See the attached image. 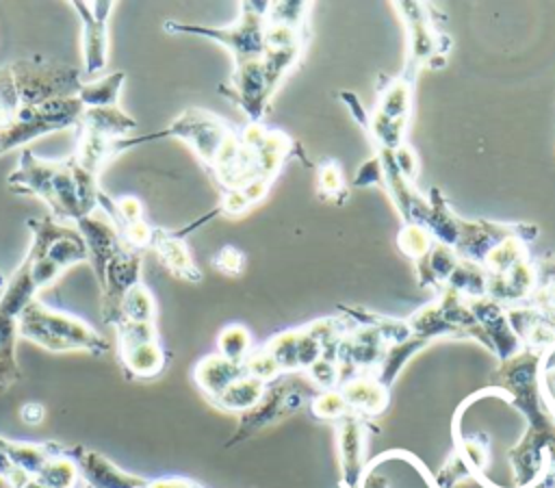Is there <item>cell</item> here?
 <instances>
[{
  "label": "cell",
  "instance_id": "6",
  "mask_svg": "<svg viewBox=\"0 0 555 488\" xmlns=\"http://www.w3.org/2000/svg\"><path fill=\"white\" fill-rule=\"evenodd\" d=\"M154 134H156V139L176 137V139L186 141L193 147V152L197 154V158L210 169L217 160L219 150L232 134V128L212 113H206L202 108H186L167 128H163Z\"/></svg>",
  "mask_w": 555,
  "mask_h": 488
},
{
  "label": "cell",
  "instance_id": "4",
  "mask_svg": "<svg viewBox=\"0 0 555 488\" xmlns=\"http://www.w3.org/2000/svg\"><path fill=\"white\" fill-rule=\"evenodd\" d=\"M9 65L20 95V113L41 106L56 98L78 95L82 87L78 67L50 61L39 54L30 59H20Z\"/></svg>",
  "mask_w": 555,
  "mask_h": 488
},
{
  "label": "cell",
  "instance_id": "10",
  "mask_svg": "<svg viewBox=\"0 0 555 488\" xmlns=\"http://www.w3.org/2000/svg\"><path fill=\"white\" fill-rule=\"evenodd\" d=\"M74 11L80 17L82 26V59H85V72L98 74L106 67L108 56V20L115 9V2L111 0H95V2H72Z\"/></svg>",
  "mask_w": 555,
  "mask_h": 488
},
{
  "label": "cell",
  "instance_id": "18",
  "mask_svg": "<svg viewBox=\"0 0 555 488\" xmlns=\"http://www.w3.org/2000/svg\"><path fill=\"white\" fill-rule=\"evenodd\" d=\"M364 427L358 419L345 416L340 425V466L345 488H360Z\"/></svg>",
  "mask_w": 555,
  "mask_h": 488
},
{
  "label": "cell",
  "instance_id": "27",
  "mask_svg": "<svg viewBox=\"0 0 555 488\" xmlns=\"http://www.w3.org/2000/svg\"><path fill=\"white\" fill-rule=\"evenodd\" d=\"M297 341H299V332H282L267 343L264 349L271 354V358L280 367V371H293L299 367Z\"/></svg>",
  "mask_w": 555,
  "mask_h": 488
},
{
  "label": "cell",
  "instance_id": "2",
  "mask_svg": "<svg viewBox=\"0 0 555 488\" xmlns=\"http://www.w3.org/2000/svg\"><path fill=\"white\" fill-rule=\"evenodd\" d=\"M17 334L52 354L85 351L102 356L108 351V341L93 325L39 299H33L20 312Z\"/></svg>",
  "mask_w": 555,
  "mask_h": 488
},
{
  "label": "cell",
  "instance_id": "14",
  "mask_svg": "<svg viewBox=\"0 0 555 488\" xmlns=\"http://www.w3.org/2000/svg\"><path fill=\"white\" fill-rule=\"evenodd\" d=\"M152 249L158 254L160 262L165 265V269L171 275L180 278L184 282H199L202 280V271L197 269L191 252L186 249V243L182 241V236L178 232L156 228Z\"/></svg>",
  "mask_w": 555,
  "mask_h": 488
},
{
  "label": "cell",
  "instance_id": "11",
  "mask_svg": "<svg viewBox=\"0 0 555 488\" xmlns=\"http://www.w3.org/2000/svg\"><path fill=\"white\" fill-rule=\"evenodd\" d=\"M65 453L76 462L80 477L89 488H145L147 479L121 471L106 455L82 445L65 447Z\"/></svg>",
  "mask_w": 555,
  "mask_h": 488
},
{
  "label": "cell",
  "instance_id": "36",
  "mask_svg": "<svg viewBox=\"0 0 555 488\" xmlns=\"http://www.w3.org/2000/svg\"><path fill=\"white\" fill-rule=\"evenodd\" d=\"M321 187L323 191L334 193L340 187V169L336 165H325L321 171Z\"/></svg>",
  "mask_w": 555,
  "mask_h": 488
},
{
  "label": "cell",
  "instance_id": "23",
  "mask_svg": "<svg viewBox=\"0 0 555 488\" xmlns=\"http://www.w3.org/2000/svg\"><path fill=\"white\" fill-rule=\"evenodd\" d=\"M132 321V323H156V299L150 291L147 284L139 282L134 284L126 295H124V301H121V308H119V321ZM115 323V325H117ZM113 325V328H115Z\"/></svg>",
  "mask_w": 555,
  "mask_h": 488
},
{
  "label": "cell",
  "instance_id": "30",
  "mask_svg": "<svg viewBox=\"0 0 555 488\" xmlns=\"http://www.w3.org/2000/svg\"><path fill=\"white\" fill-rule=\"evenodd\" d=\"M243 262H245V256H243L236 247H232V245L221 247V249L212 256V267L219 269V271L225 273V275H236V273H241Z\"/></svg>",
  "mask_w": 555,
  "mask_h": 488
},
{
  "label": "cell",
  "instance_id": "7",
  "mask_svg": "<svg viewBox=\"0 0 555 488\" xmlns=\"http://www.w3.org/2000/svg\"><path fill=\"white\" fill-rule=\"evenodd\" d=\"M143 254L121 247L104 267V275L98 282L100 286V314L106 325H115L119 321V308L124 295L141 282Z\"/></svg>",
  "mask_w": 555,
  "mask_h": 488
},
{
  "label": "cell",
  "instance_id": "38",
  "mask_svg": "<svg viewBox=\"0 0 555 488\" xmlns=\"http://www.w3.org/2000/svg\"><path fill=\"white\" fill-rule=\"evenodd\" d=\"M22 488H46V486H43V484H39L37 479H28Z\"/></svg>",
  "mask_w": 555,
  "mask_h": 488
},
{
  "label": "cell",
  "instance_id": "33",
  "mask_svg": "<svg viewBox=\"0 0 555 488\" xmlns=\"http://www.w3.org/2000/svg\"><path fill=\"white\" fill-rule=\"evenodd\" d=\"M542 382H544V393L555 401V347L544 358Z\"/></svg>",
  "mask_w": 555,
  "mask_h": 488
},
{
  "label": "cell",
  "instance_id": "28",
  "mask_svg": "<svg viewBox=\"0 0 555 488\" xmlns=\"http://www.w3.org/2000/svg\"><path fill=\"white\" fill-rule=\"evenodd\" d=\"M117 332V349L134 347L141 343L158 341V330L156 323H132V321H121L115 325Z\"/></svg>",
  "mask_w": 555,
  "mask_h": 488
},
{
  "label": "cell",
  "instance_id": "24",
  "mask_svg": "<svg viewBox=\"0 0 555 488\" xmlns=\"http://www.w3.org/2000/svg\"><path fill=\"white\" fill-rule=\"evenodd\" d=\"M33 479H37L46 488H78L80 471L63 447V451L52 455Z\"/></svg>",
  "mask_w": 555,
  "mask_h": 488
},
{
  "label": "cell",
  "instance_id": "20",
  "mask_svg": "<svg viewBox=\"0 0 555 488\" xmlns=\"http://www.w3.org/2000/svg\"><path fill=\"white\" fill-rule=\"evenodd\" d=\"M340 395L349 408L366 412V414H375V412L384 410L386 401H388L386 386L373 377L345 380Z\"/></svg>",
  "mask_w": 555,
  "mask_h": 488
},
{
  "label": "cell",
  "instance_id": "8",
  "mask_svg": "<svg viewBox=\"0 0 555 488\" xmlns=\"http://www.w3.org/2000/svg\"><path fill=\"white\" fill-rule=\"evenodd\" d=\"M163 28L167 33L199 35V37H208L219 43H225L234 52L236 63L254 61L258 56L260 43H262L258 17L254 15V7H249V4H245L243 20L232 28H208V26H199V24H184V22H171V20L165 22Z\"/></svg>",
  "mask_w": 555,
  "mask_h": 488
},
{
  "label": "cell",
  "instance_id": "29",
  "mask_svg": "<svg viewBox=\"0 0 555 488\" xmlns=\"http://www.w3.org/2000/svg\"><path fill=\"white\" fill-rule=\"evenodd\" d=\"M347 410L349 406L338 390H325L312 399V412L321 419H345Z\"/></svg>",
  "mask_w": 555,
  "mask_h": 488
},
{
  "label": "cell",
  "instance_id": "40",
  "mask_svg": "<svg viewBox=\"0 0 555 488\" xmlns=\"http://www.w3.org/2000/svg\"><path fill=\"white\" fill-rule=\"evenodd\" d=\"M0 488H11V486H9V484H7V481L0 477Z\"/></svg>",
  "mask_w": 555,
  "mask_h": 488
},
{
  "label": "cell",
  "instance_id": "26",
  "mask_svg": "<svg viewBox=\"0 0 555 488\" xmlns=\"http://www.w3.org/2000/svg\"><path fill=\"white\" fill-rule=\"evenodd\" d=\"M20 115V95L15 89L11 65L0 67V130L9 128Z\"/></svg>",
  "mask_w": 555,
  "mask_h": 488
},
{
  "label": "cell",
  "instance_id": "39",
  "mask_svg": "<svg viewBox=\"0 0 555 488\" xmlns=\"http://www.w3.org/2000/svg\"><path fill=\"white\" fill-rule=\"evenodd\" d=\"M4 284H7V278L0 273V288H4Z\"/></svg>",
  "mask_w": 555,
  "mask_h": 488
},
{
  "label": "cell",
  "instance_id": "19",
  "mask_svg": "<svg viewBox=\"0 0 555 488\" xmlns=\"http://www.w3.org/2000/svg\"><path fill=\"white\" fill-rule=\"evenodd\" d=\"M63 451V445L46 440V442H26V440H9L7 438V455L15 468L26 473L30 479L43 468V464Z\"/></svg>",
  "mask_w": 555,
  "mask_h": 488
},
{
  "label": "cell",
  "instance_id": "37",
  "mask_svg": "<svg viewBox=\"0 0 555 488\" xmlns=\"http://www.w3.org/2000/svg\"><path fill=\"white\" fill-rule=\"evenodd\" d=\"M397 158H399V167H401V171L405 174V176H412V167L410 165H414V158H412V152L408 150V147H401L399 150V154H397Z\"/></svg>",
  "mask_w": 555,
  "mask_h": 488
},
{
  "label": "cell",
  "instance_id": "21",
  "mask_svg": "<svg viewBox=\"0 0 555 488\" xmlns=\"http://www.w3.org/2000/svg\"><path fill=\"white\" fill-rule=\"evenodd\" d=\"M264 388V382L245 373L243 377L234 380L217 399H212V403L228 412H247L260 401Z\"/></svg>",
  "mask_w": 555,
  "mask_h": 488
},
{
  "label": "cell",
  "instance_id": "22",
  "mask_svg": "<svg viewBox=\"0 0 555 488\" xmlns=\"http://www.w3.org/2000/svg\"><path fill=\"white\" fill-rule=\"evenodd\" d=\"M124 80H126V72H113L98 80L82 82V87L78 91V100L85 104V108L117 106Z\"/></svg>",
  "mask_w": 555,
  "mask_h": 488
},
{
  "label": "cell",
  "instance_id": "31",
  "mask_svg": "<svg viewBox=\"0 0 555 488\" xmlns=\"http://www.w3.org/2000/svg\"><path fill=\"white\" fill-rule=\"evenodd\" d=\"M408 100H410V91H408L405 85H397V87L388 89L382 115L395 119L397 115H401V113L408 108Z\"/></svg>",
  "mask_w": 555,
  "mask_h": 488
},
{
  "label": "cell",
  "instance_id": "9",
  "mask_svg": "<svg viewBox=\"0 0 555 488\" xmlns=\"http://www.w3.org/2000/svg\"><path fill=\"white\" fill-rule=\"evenodd\" d=\"M304 395H306V388L301 390L297 382L282 380V382H275V384L267 386L260 401L251 410L243 412V416L238 421V427H236L232 440L228 442V447L247 438V436H251L254 432H258L267 423H273L278 416L288 414L291 410L299 408L301 401L306 399Z\"/></svg>",
  "mask_w": 555,
  "mask_h": 488
},
{
  "label": "cell",
  "instance_id": "25",
  "mask_svg": "<svg viewBox=\"0 0 555 488\" xmlns=\"http://www.w3.org/2000/svg\"><path fill=\"white\" fill-rule=\"evenodd\" d=\"M217 354L232 362H243L251 354V334L245 325H225L217 336Z\"/></svg>",
  "mask_w": 555,
  "mask_h": 488
},
{
  "label": "cell",
  "instance_id": "15",
  "mask_svg": "<svg viewBox=\"0 0 555 488\" xmlns=\"http://www.w3.org/2000/svg\"><path fill=\"white\" fill-rule=\"evenodd\" d=\"M117 358L128 380H154L165 371L169 354L165 351L158 338V341L134 345V347L117 349Z\"/></svg>",
  "mask_w": 555,
  "mask_h": 488
},
{
  "label": "cell",
  "instance_id": "16",
  "mask_svg": "<svg viewBox=\"0 0 555 488\" xmlns=\"http://www.w3.org/2000/svg\"><path fill=\"white\" fill-rule=\"evenodd\" d=\"M245 375V367L243 362H232L225 360L219 354H210L204 356L195 369H193V380L197 384V388L206 395V399H217L234 380Z\"/></svg>",
  "mask_w": 555,
  "mask_h": 488
},
{
  "label": "cell",
  "instance_id": "12",
  "mask_svg": "<svg viewBox=\"0 0 555 488\" xmlns=\"http://www.w3.org/2000/svg\"><path fill=\"white\" fill-rule=\"evenodd\" d=\"M74 226H76V230L80 232V236L85 241L87 262L91 265V269L95 273V280L100 282L102 275H104L106 262L124 247V243H121L117 230L104 217L89 215V217L78 219Z\"/></svg>",
  "mask_w": 555,
  "mask_h": 488
},
{
  "label": "cell",
  "instance_id": "35",
  "mask_svg": "<svg viewBox=\"0 0 555 488\" xmlns=\"http://www.w3.org/2000/svg\"><path fill=\"white\" fill-rule=\"evenodd\" d=\"M145 488H197V484L186 477H158V479H147Z\"/></svg>",
  "mask_w": 555,
  "mask_h": 488
},
{
  "label": "cell",
  "instance_id": "1",
  "mask_svg": "<svg viewBox=\"0 0 555 488\" xmlns=\"http://www.w3.org/2000/svg\"><path fill=\"white\" fill-rule=\"evenodd\" d=\"M7 187L13 193L35 195L37 200H41L48 206L50 217L61 223H76L85 217L69 158L46 160L35 156L33 150L22 147L20 163L9 174Z\"/></svg>",
  "mask_w": 555,
  "mask_h": 488
},
{
  "label": "cell",
  "instance_id": "32",
  "mask_svg": "<svg viewBox=\"0 0 555 488\" xmlns=\"http://www.w3.org/2000/svg\"><path fill=\"white\" fill-rule=\"evenodd\" d=\"M399 243L403 247V252L412 254V256H423L429 249V241L427 234L418 228H405L399 236Z\"/></svg>",
  "mask_w": 555,
  "mask_h": 488
},
{
  "label": "cell",
  "instance_id": "13",
  "mask_svg": "<svg viewBox=\"0 0 555 488\" xmlns=\"http://www.w3.org/2000/svg\"><path fill=\"white\" fill-rule=\"evenodd\" d=\"M24 306L0 293V393L22 380L17 364V319Z\"/></svg>",
  "mask_w": 555,
  "mask_h": 488
},
{
  "label": "cell",
  "instance_id": "5",
  "mask_svg": "<svg viewBox=\"0 0 555 488\" xmlns=\"http://www.w3.org/2000/svg\"><path fill=\"white\" fill-rule=\"evenodd\" d=\"M82 111H85V104L78 100V95H69V98L50 100L41 106L20 113L9 128L0 130L2 152L7 154L11 150H17L30 143L33 139L76 126Z\"/></svg>",
  "mask_w": 555,
  "mask_h": 488
},
{
  "label": "cell",
  "instance_id": "3",
  "mask_svg": "<svg viewBox=\"0 0 555 488\" xmlns=\"http://www.w3.org/2000/svg\"><path fill=\"white\" fill-rule=\"evenodd\" d=\"M26 226L33 239L24 262L37 293L52 284L65 269L87 262V247L76 228L61 223L50 215L33 217Z\"/></svg>",
  "mask_w": 555,
  "mask_h": 488
},
{
  "label": "cell",
  "instance_id": "17",
  "mask_svg": "<svg viewBox=\"0 0 555 488\" xmlns=\"http://www.w3.org/2000/svg\"><path fill=\"white\" fill-rule=\"evenodd\" d=\"M76 128L80 132L98 134L104 139H124L128 132L137 128L134 117L124 113L119 106H98V108H85Z\"/></svg>",
  "mask_w": 555,
  "mask_h": 488
},
{
  "label": "cell",
  "instance_id": "34",
  "mask_svg": "<svg viewBox=\"0 0 555 488\" xmlns=\"http://www.w3.org/2000/svg\"><path fill=\"white\" fill-rule=\"evenodd\" d=\"M46 416V408L39 403V401H26L22 408H20V419L28 425H37L41 423Z\"/></svg>",
  "mask_w": 555,
  "mask_h": 488
}]
</instances>
